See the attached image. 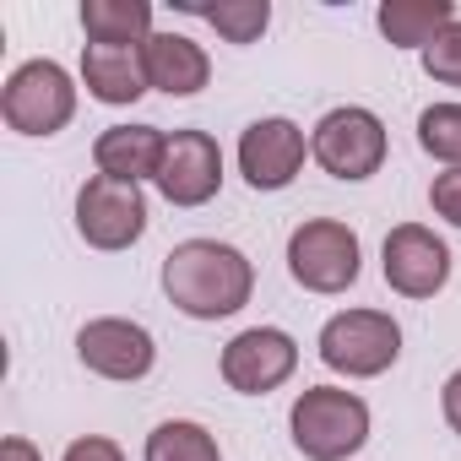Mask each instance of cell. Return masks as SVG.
Returning a JSON list of instances; mask_svg holds the SVG:
<instances>
[{
  "label": "cell",
  "instance_id": "4fadbf2b",
  "mask_svg": "<svg viewBox=\"0 0 461 461\" xmlns=\"http://www.w3.org/2000/svg\"><path fill=\"white\" fill-rule=\"evenodd\" d=\"M141 66H147V87L163 98H195L212 82V55L190 33H152L141 44Z\"/></svg>",
  "mask_w": 461,
  "mask_h": 461
},
{
  "label": "cell",
  "instance_id": "30bf717a",
  "mask_svg": "<svg viewBox=\"0 0 461 461\" xmlns=\"http://www.w3.org/2000/svg\"><path fill=\"white\" fill-rule=\"evenodd\" d=\"M450 267H456V256H450V245L434 234L429 222H396L385 234V245H380V277L402 299L445 294L450 288Z\"/></svg>",
  "mask_w": 461,
  "mask_h": 461
},
{
  "label": "cell",
  "instance_id": "603a6c76",
  "mask_svg": "<svg viewBox=\"0 0 461 461\" xmlns=\"http://www.w3.org/2000/svg\"><path fill=\"white\" fill-rule=\"evenodd\" d=\"M60 461H125V450H120V439H109V434H77V439L60 450Z\"/></svg>",
  "mask_w": 461,
  "mask_h": 461
},
{
  "label": "cell",
  "instance_id": "ffe728a7",
  "mask_svg": "<svg viewBox=\"0 0 461 461\" xmlns=\"http://www.w3.org/2000/svg\"><path fill=\"white\" fill-rule=\"evenodd\" d=\"M418 147L445 163V168H461V98H445V104H429L418 114Z\"/></svg>",
  "mask_w": 461,
  "mask_h": 461
},
{
  "label": "cell",
  "instance_id": "7402d4cb",
  "mask_svg": "<svg viewBox=\"0 0 461 461\" xmlns=\"http://www.w3.org/2000/svg\"><path fill=\"white\" fill-rule=\"evenodd\" d=\"M429 206H434V217H439V222L461 228V168L434 174V185H429Z\"/></svg>",
  "mask_w": 461,
  "mask_h": 461
},
{
  "label": "cell",
  "instance_id": "8fae6325",
  "mask_svg": "<svg viewBox=\"0 0 461 461\" xmlns=\"http://www.w3.org/2000/svg\"><path fill=\"white\" fill-rule=\"evenodd\" d=\"M77 358L98 380L136 385V380H147L158 369V337L131 315H93L77 331Z\"/></svg>",
  "mask_w": 461,
  "mask_h": 461
},
{
  "label": "cell",
  "instance_id": "7a4b0ae2",
  "mask_svg": "<svg viewBox=\"0 0 461 461\" xmlns=\"http://www.w3.org/2000/svg\"><path fill=\"white\" fill-rule=\"evenodd\" d=\"M288 434L304 461H353L375 434V412L348 385H304L288 407Z\"/></svg>",
  "mask_w": 461,
  "mask_h": 461
},
{
  "label": "cell",
  "instance_id": "5b68a950",
  "mask_svg": "<svg viewBox=\"0 0 461 461\" xmlns=\"http://www.w3.org/2000/svg\"><path fill=\"white\" fill-rule=\"evenodd\" d=\"M385 152H391V131L364 104H337L310 125V158L342 185L375 179L385 168Z\"/></svg>",
  "mask_w": 461,
  "mask_h": 461
},
{
  "label": "cell",
  "instance_id": "ba28073f",
  "mask_svg": "<svg viewBox=\"0 0 461 461\" xmlns=\"http://www.w3.org/2000/svg\"><path fill=\"white\" fill-rule=\"evenodd\" d=\"M217 375L240 396H272L277 385H288L299 375V342L283 326H245L222 342Z\"/></svg>",
  "mask_w": 461,
  "mask_h": 461
},
{
  "label": "cell",
  "instance_id": "e0dca14e",
  "mask_svg": "<svg viewBox=\"0 0 461 461\" xmlns=\"http://www.w3.org/2000/svg\"><path fill=\"white\" fill-rule=\"evenodd\" d=\"M82 33L104 50H141L152 28V0H82Z\"/></svg>",
  "mask_w": 461,
  "mask_h": 461
},
{
  "label": "cell",
  "instance_id": "d4e9b609",
  "mask_svg": "<svg viewBox=\"0 0 461 461\" xmlns=\"http://www.w3.org/2000/svg\"><path fill=\"white\" fill-rule=\"evenodd\" d=\"M0 461H44V450L28 434H6V439H0Z\"/></svg>",
  "mask_w": 461,
  "mask_h": 461
},
{
  "label": "cell",
  "instance_id": "44dd1931",
  "mask_svg": "<svg viewBox=\"0 0 461 461\" xmlns=\"http://www.w3.org/2000/svg\"><path fill=\"white\" fill-rule=\"evenodd\" d=\"M423 60V71H429V82H439V87H456L461 93V17L418 55Z\"/></svg>",
  "mask_w": 461,
  "mask_h": 461
},
{
  "label": "cell",
  "instance_id": "cb8c5ba5",
  "mask_svg": "<svg viewBox=\"0 0 461 461\" xmlns=\"http://www.w3.org/2000/svg\"><path fill=\"white\" fill-rule=\"evenodd\" d=\"M439 412H445V423H450V434L461 439V364L445 375V385H439Z\"/></svg>",
  "mask_w": 461,
  "mask_h": 461
},
{
  "label": "cell",
  "instance_id": "277c9868",
  "mask_svg": "<svg viewBox=\"0 0 461 461\" xmlns=\"http://www.w3.org/2000/svg\"><path fill=\"white\" fill-rule=\"evenodd\" d=\"M288 277L304 294L337 299L364 277V245L358 228H348L342 217H304L288 234Z\"/></svg>",
  "mask_w": 461,
  "mask_h": 461
},
{
  "label": "cell",
  "instance_id": "d6986e66",
  "mask_svg": "<svg viewBox=\"0 0 461 461\" xmlns=\"http://www.w3.org/2000/svg\"><path fill=\"white\" fill-rule=\"evenodd\" d=\"M141 461H222V445L206 423L195 418H163L147 445H141Z\"/></svg>",
  "mask_w": 461,
  "mask_h": 461
},
{
  "label": "cell",
  "instance_id": "9c48e42d",
  "mask_svg": "<svg viewBox=\"0 0 461 461\" xmlns=\"http://www.w3.org/2000/svg\"><path fill=\"white\" fill-rule=\"evenodd\" d=\"M234 163L245 174L250 190H288L304 163H310V131L288 114H261L240 131V147H234Z\"/></svg>",
  "mask_w": 461,
  "mask_h": 461
},
{
  "label": "cell",
  "instance_id": "8992f818",
  "mask_svg": "<svg viewBox=\"0 0 461 461\" xmlns=\"http://www.w3.org/2000/svg\"><path fill=\"white\" fill-rule=\"evenodd\" d=\"M315 353L342 380H380L402 358V326H396L391 310H364V304L358 310H337L321 326Z\"/></svg>",
  "mask_w": 461,
  "mask_h": 461
},
{
  "label": "cell",
  "instance_id": "52a82bcc",
  "mask_svg": "<svg viewBox=\"0 0 461 461\" xmlns=\"http://www.w3.org/2000/svg\"><path fill=\"white\" fill-rule=\"evenodd\" d=\"M77 234L87 250H104V256H120L131 250L141 234H147V195L141 185H125V179H109V174H87L77 185Z\"/></svg>",
  "mask_w": 461,
  "mask_h": 461
},
{
  "label": "cell",
  "instance_id": "ac0fdd59",
  "mask_svg": "<svg viewBox=\"0 0 461 461\" xmlns=\"http://www.w3.org/2000/svg\"><path fill=\"white\" fill-rule=\"evenodd\" d=\"M179 12L206 17L217 28V39H228V44H261L267 28H272V0H217V6H206V0H179Z\"/></svg>",
  "mask_w": 461,
  "mask_h": 461
},
{
  "label": "cell",
  "instance_id": "5bb4252c",
  "mask_svg": "<svg viewBox=\"0 0 461 461\" xmlns=\"http://www.w3.org/2000/svg\"><path fill=\"white\" fill-rule=\"evenodd\" d=\"M163 147H168V131H158V125H136V120L109 125L93 141V168L109 174V179H125V185H152L158 163H163Z\"/></svg>",
  "mask_w": 461,
  "mask_h": 461
},
{
  "label": "cell",
  "instance_id": "6da1fadb",
  "mask_svg": "<svg viewBox=\"0 0 461 461\" xmlns=\"http://www.w3.org/2000/svg\"><path fill=\"white\" fill-rule=\"evenodd\" d=\"M163 299L190 321H228L256 299V261L228 240H179L163 256Z\"/></svg>",
  "mask_w": 461,
  "mask_h": 461
},
{
  "label": "cell",
  "instance_id": "9a60e30c",
  "mask_svg": "<svg viewBox=\"0 0 461 461\" xmlns=\"http://www.w3.org/2000/svg\"><path fill=\"white\" fill-rule=\"evenodd\" d=\"M77 82L87 87V98H98L104 109H131L147 87V66L141 50H104V44H82V66Z\"/></svg>",
  "mask_w": 461,
  "mask_h": 461
},
{
  "label": "cell",
  "instance_id": "3957f363",
  "mask_svg": "<svg viewBox=\"0 0 461 461\" xmlns=\"http://www.w3.org/2000/svg\"><path fill=\"white\" fill-rule=\"evenodd\" d=\"M77 98H82V87L60 60H23L0 82V120L17 136L50 141L77 120Z\"/></svg>",
  "mask_w": 461,
  "mask_h": 461
},
{
  "label": "cell",
  "instance_id": "2e32d148",
  "mask_svg": "<svg viewBox=\"0 0 461 461\" xmlns=\"http://www.w3.org/2000/svg\"><path fill=\"white\" fill-rule=\"evenodd\" d=\"M461 12L450 6V0H380V12H375V28L391 50H412L423 55Z\"/></svg>",
  "mask_w": 461,
  "mask_h": 461
},
{
  "label": "cell",
  "instance_id": "7c38bea8",
  "mask_svg": "<svg viewBox=\"0 0 461 461\" xmlns=\"http://www.w3.org/2000/svg\"><path fill=\"white\" fill-rule=\"evenodd\" d=\"M152 190L168 206H185V212L217 201V190H222V147H217V136H206V131H168V147H163Z\"/></svg>",
  "mask_w": 461,
  "mask_h": 461
}]
</instances>
